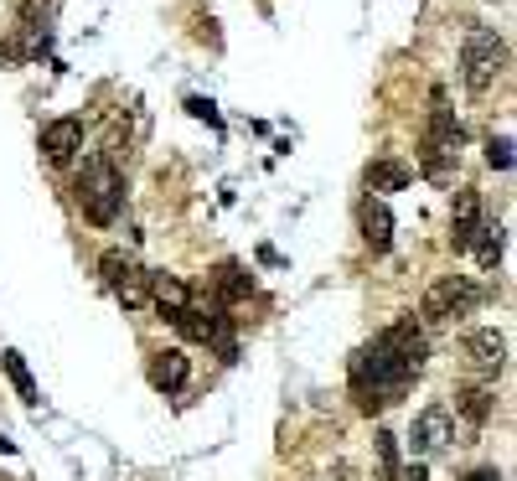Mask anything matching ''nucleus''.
<instances>
[{
  "mask_svg": "<svg viewBox=\"0 0 517 481\" xmlns=\"http://www.w3.org/2000/svg\"><path fill=\"white\" fill-rule=\"evenodd\" d=\"M150 300H156V311L171 321L176 311H187V306H192V290L181 285L176 275H150Z\"/></svg>",
  "mask_w": 517,
  "mask_h": 481,
  "instance_id": "ddd939ff",
  "label": "nucleus"
},
{
  "mask_svg": "<svg viewBox=\"0 0 517 481\" xmlns=\"http://www.w3.org/2000/svg\"><path fill=\"white\" fill-rule=\"evenodd\" d=\"M393 481H430V471H424V461H414V466H404Z\"/></svg>",
  "mask_w": 517,
  "mask_h": 481,
  "instance_id": "5701e85b",
  "label": "nucleus"
},
{
  "mask_svg": "<svg viewBox=\"0 0 517 481\" xmlns=\"http://www.w3.org/2000/svg\"><path fill=\"white\" fill-rule=\"evenodd\" d=\"M357 223H362V244H368L373 254H388V244H393V213H388V202L383 197H362Z\"/></svg>",
  "mask_w": 517,
  "mask_h": 481,
  "instance_id": "9d476101",
  "label": "nucleus"
},
{
  "mask_svg": "<svg viewBox=\"0 0 517 481\" xmlns=\"http://www.w3.org/2000/svg\"><path fill=\"white\" fill-rule=\"evenodd\" d=\"M399 476V456H393V435H378V481Z\"/></svg>",
  "mask_w": 517,
  "mask_h": 481,
  "instance_id": "412c9836",
  "label": "nucleus"
},
{
  "mask_svg": "<svg viewBox=\"0 0 517 481\" xmlns=\"http://www.w3.org/2000/svg\"><path fill=\"white\" fill-rule=\"evenodd\" d=\"M0 368H6V378L16 383L21 404H37V383H32V368H26V357H21V352H0Z\"/></svg>",
  "mask_w": 517,
  "mask_h": 481,
  "instance_id": "dca6fc26",
  "label": "nucleus"
},
{
  "mask_svg": "<svg viewBox=\"0 0 517 481\" xmlns=\"http://www.w3.org/2000/svg\"><path fill=\"white\" fill-rule=\"evenodd\" d=\"M42 150H47L52 166H68L78 150H83V119H73V114L52 119V125L42 130Z\"/></svg>",
  "mask_w": 517,
  "mask_h": 481,
  "instance_id": "6e6552de",
  "label": "nucleus"
},
{
  "mask_svg": "<svg viewBox=\"0 0 517 481\" xmlns=\"http://www.w3.org/2000/svg\"><path fill=\"white\" fill-rule=\"evenodd\" d=\"M471 249H476V264H481V269H497V264H502V228H497V223H481V233H476Z\"/></svg>",
  "mask_w": 517,
  "mask_h": 481,
  "instance_id": "a211bd4d",
  "label": "nucleus"
},
{
  "mask_svg": "<svg viewBox=\"0 0 517 481\" xmlns=\"http://www.w3.org/2000/svg\"><path fill=\"white\" fill-rule=\"evenodd\" d=\"M187 109H192L197 119H207V125H212V130H218V125H223V119H218V109H212V99H187Z\"/></svg>",
  "mask_w": 517,
  "mask_h": 481,
  "instance_id": "4be33fe9",
  "label": "nucleus"
},
{
  "mask_svg": "<svg viewBox=\"0 0 517 481\" xmlns=\"http://www.w3.org/2000/svg\"><path fill=\"white\" fill-rule=\"evenodd\" d=\"M481 223H486V213H481V192L461 187V192H455V202H450V249H455V254H471Z\"/></svg>",
  "mask_w": 517,
  "mask_h": 481,
  "instance_id": "0eeeda50",
  "label": "nucleus"
},
{
  "mask_svg": "<svg viewBox=\"0 0 517 481\" xmlns=\"http://www.w3.org/2000/svg\"><path fill=\"white\" fill-rule=\"evenodd\" d=\"M507 68H512V47H507L497 32H486V26H471L466 47H461L466 94H471V99H486V94H492V88L507 78Z\"/></svg>",
  "mask_w": 517,
  "mask_h": 481,
  "instance_id": "7ed1b4c3",
  "label": "nucleus"
},
{
  "mask_svg": "<svg viewBox=\"0 0 517 481\" xmlns=\"http://www.w3.org/2000/svg\"><path fill=\"white\" fill-rule=\"evenodd\" d=\"M114 295H119V306H125V311L150 306V275H145V269H130V275L114 285Z\"/></svg>",
  "mask_w": 517,
  "mask_h": 481,
  "instance_id": "f3484780",
  "label": "nucleus"
},
{
  "mask_svg": "<svg viewBox=\"0 0 517 481\" xmlns=\"http://www.w3.org/2000/svg\"><path fill=\"white\" fill-rule=\"evenodd\" d=\"M0 450H6V456H11V450H16V445H11V440H6V435H0Z\"/></svg>",
  "mask_w": 517,
  "mask_h": 481,
  "instance_id": "393cba45",
  "label": "nucleus"
},
{
  "mask_svg": "<svg viewBox=\"0 0 517 481\" xmlns=\"http://www.w3.org/2000/svg\"><path fill=\"white\" fill-rule=\"evenodd\" d=\"M187 373H192V357L181 347H166L150 357V383L161 388V394H176V388H187Z\"/></svg>",
  "mask_w": 517,
  "mask_h": 481,
  "instance_id": "f8f14e48",
  "label": "nucleus"
},
{
  "mask_svg": "<svg viewBox=\"0 0 517 481\" xmlns=\"http://www.w3.org/2000/svg\"><path fill=\"white\" fill-rule=\"evenodd\" d=\"M409 445H414L419 461H430V456H440V450H450V445H455V419H450V409H445V404L419 409V414H414V430H409Z\"/></svg>",
  "mask_w": 517,
  "mask_h": 481,
  "instance_id": "423d86ee",
  "label": "nucleus"
},
{
  "mask_svg": "<svg viewBox=\"0 0 517 481\" xmlns=\"http://www.w3.org/2000/svg\"><path fill=\"white\" fill-rule=\"evenodd\" d=\"M78 207H83V218L94 223V228H109L119 218V202H125V176H119V166L109 156H88L83 171H78Z\"/></svg>",
  "mask_w": 517,
  "mask_h": 481,
  "instance_id": "20e7f679",
  "label": "nucleus"
},
{
  "mask_svg": "<svg viewBox=\"0 0 517 481\" xmlns=\"http://www.w3.org/2000/svg\"><path fill=\"white\" fill-rule=\"evenodd\" d=\"M466 363L476 368V373H502L507 368V337L502 332H492V326H481V332H471L466 337Z\"/></svg>",
  "mask_w": 517,
  "mask_h": 481,
  "instance_id": "1a4fd4ad",
  "label": "nucleus"
},
{
  "mask_svg": "<svg viewBox=\"0 0 517 481\" xmlns=\"http://www.w3.org/2000/svg\"><path fill=\"white\" fill-rule=\"evenodd\" d=\"M207 285H212V306H238V300L254 290L249 269H243V264H233V259H223L218 269H212V280H207Z\"/></svg>",
  "mask_w": 517,
  "mask_h": 481,
  "instance_id": "9b49d317",
  "label": "nucleus"
},
{
  "mask_svg": "<svg viewBox=\"0 0 517 481\" xmlns=\"http://www.w3.org/2000/svg\"><path fill=\"white\" fill-rule=\"evenodd\" d=\"M455 409H461L471 425H486L492 409H497V394H492L486 383H461V388H455Z\"/></svg>",
  "mask_w": 517,
  "mask_h": 481,
  "instance_id": "4468645a",
  "label": "nucleus"
},
{
  "mask_svg": "<svg viewBox=\"0 0 517 481\" xmlns=\"http://www.w3.org/2000/svg\"><path fill=\"white\" fill-rule=\"evenodd\" d=\"M130 269H135V264H130L125 254H119V249H109V254L99 259V275H104V285H109V290H114L119 280H125V275H130Z\"/></svg>",
  "mask_w": 517,
  "mask_h": 481,
  "instance_id": "6ab92c4d",
  "label": "nucleus"
},
{
  "mask_svg": "<svg viewBox=\"0 0 517 481\" xmlns=\"http://www.w3.org/2000/svg\"><path fill=\"white\" fill-rule=\"evenodd\" d=\"M409 182H414V171H409L404 161H388V156H383V161L368 166V192H404Z\"/></svg>",
  "mask_w": 517,
  "mask_h": 481,
  "instance_id": "2eb2a0df",
  "label": "nucleus"
},
{
  "mask_svg": "<svg viewBox=\"0 0 517 481\" xmlns=\"http://www.w3.org/2000/svg\"><path fill=\"white\" fill-rule=\"evenodd\" d=\"M466 481H502V476H497V471H492V466H481V471H471V476H466Z\"/></svg>",
  "mask_w": 517,
  "mask_h": 481,
  "instance_id": "b1692460",
  "label": "nucleus"
},
{
  "mask_svg": "<svg viewBox=\"0 0 517 481\" xmlns=\"http://www.w3.org/2000/svg\"><path fill=\"white\" fill-rule=\"evenodd\" d=\"M471 306H481V285L466 280V275H445V280H435L430 290H424L419 321H424V326H445V321H455V316H466Z\"/></svg>",
  "mask_w": 517,
  "mask_h": 481,
  "instance_id": "39448f33",
  "label": "nucleus"
},
{
  "mask_svg": "<svg viewBox=\"0 0 517 481\" xmlns=\"http://www.w3.org/2000/svg\"><path fill=\"white\" fill-rule=\"evenodd\" d=\"M461 145H466V130L455 125V114L445 109V94H435L424 135H419V171L430 176V182H450L455 161H461Z\"/></svg>",
  "mask_w": 517,
  "mask_h": 481,
  "instance_id": "f03ea898",
  "label": "nucleus"
},
{
  "mask_svg": "<svg viewBox=\"0 0 517 481\" xmlns=\"http://www.w3.org/2000/svg\"><path fill=\"white\" fill-rule=\"evenodd\" d=\"M486 166L512 171V135H492V140H486Z\"/></svg>",
  "mask_w": 517,
  "mask_h": 481,
  "instance_id": "aec40b11",
  "label": "nucleus"
},
{
  "mask_svg": "<svg viewBox=\"0 0 517 481\" xmlns=\"http://www.w3.org/2000/svg\"><path fill=\"white\" fill-rule=\"evenodd\" d=\"M430 363V342L414 326V316L393 321L388 332H378L368 347L352 357V394H357V409L373 414V409H388L393 399L409 394V383L424 373Z\"/></svg>",
  "mask_w": 517,
  "mask_h": 481,
  "instance_id": "f257e3e1",
  "label": "nucleus"
}]
</instances>
